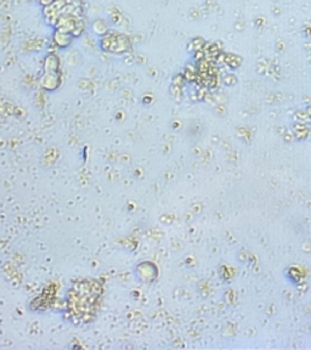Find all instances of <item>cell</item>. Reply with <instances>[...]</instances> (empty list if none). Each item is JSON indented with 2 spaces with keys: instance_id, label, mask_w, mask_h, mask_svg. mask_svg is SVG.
<instances>
[{
  "instance_id": "cell-3",
  "label": "cell",
  "mask_w": 311,
  "mask_h": 350,
  "mask_svg": "<svg viewBox=\"0 0 311 350\" xmlns=\"http://www.w3.org/2000/svg\"><path fill=\"white\" fill-rule=\"evenodd\" d=\"M53 2H54V0H40V3H41V4H44V6L51 4V3H53Z\"/></svg>"
},
{
  "instance_id": "cell-1",
  "label": "cell",
  "mask_w": 311,
  "mask_h": 350,
  "mask_svg": "<svg viewBox=\"0 0 311 350\" xmlns=\"http://www.w3.org/2000/svg\"><path fill=\"white\" fill-rule=\"evenodd\" d=\"M129 41L124 35L108 34L101 40V48L110 51H119L121 49H128Z\"/></svg>"
},
{
  "instance_id": "cell-2",
  "label": "cell",
  "mask_w": 311,
  "mask_h": 350,
  "mask_svg": "<svg viewBox=\"0 0 311 350\" xmlns=\"http://www.w3.org/2000/svg\"><path fill=\"white\" fill-rule=\"evenodd\" d=\"M73 40V34L72 33H65V32L56 31L54 34V41L56 43L57 46L60 48H67L70 45Z\"/></svg>"
}]
</instances>
